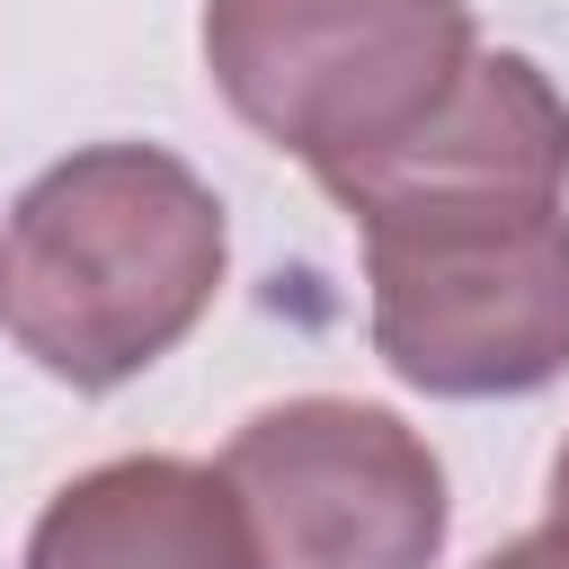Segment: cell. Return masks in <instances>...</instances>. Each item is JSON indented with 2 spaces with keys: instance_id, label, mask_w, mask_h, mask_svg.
<instances>
[{
  "instance_id": "cell-1",
  "label": "cell",
  "mask_w": 569,
  "mask_h": 569,
  "mask_svg": "<svg viewBox=\"0 0 569 569\" xmlns=\"http://www.w3.org/2000/svg\"><path fill=\"white\" fill-rule=\"evenodd\" d=\"M222 196L160 142H89L27 178L0 240V320L71 391L151 373L222 293Z\"/></svg>"
},
{
  "instance_id": "cell-2",
  "label": "cell",
  "mask_w": 569,
  "mask_h": 569,
  "mask_svg": "<svg viewBox=\"0 0 569 569\" xmlns=\"http://www.w3.org/2000/svg\"><path fill=\"white\" fill-rule=\"evenodd\" d=\"M365 231L373 356L427 400H516L569 373V213L542 187H382Z\"/></svg>"
},
{
  "instance_id": "cell-3",
  "label": "cell",
  "mask_w": 569,
  "mask_h": 569,
  "mask_svg": "<svg viewBox=\"0 0 569 569\" xmlns=\"http://www.w3.org/2000/svg\"><path fill=\"white\" fill-rule=\"evenodd\" d=\"M471 53V0H204L222 107L311 178L427 124Z\"/></svg>"
},
{
  "instance_id": "cell-4",
  "label": "cell",
  "mask_w": 569,
  "mask_h": 569,
  "mask_svg": "<svg viewBox=\"0 0 569 569\" xmlns=\"http://www.w3.org/2000/svg\"><path fill=\"white\" fill-rule=\"evenodd\" d=\"M258 569H436L445 462L373 400H276L222 445Z\"/></svg>"
},
{
  "instance_id": "cell-5",
  "label": "cell",
  "mask_w": 569,
  "mask_h": 569,
  "mask_svg": "<svg viewBox=\"0 0 569 569\" xmlns=\"http://www.w3.org/2000/svg\"><path fill=\"white\" fill-rule=\"evenodd\" d=\"M18 569H258L222 462L116 453L62 480Z\"/></svg>"
},
{
  "instance_id": "cell-6",
  "label": "cell",
  "mask_w": 569,
  "mask_h": 569,
  "mask_svg": "<svg viewBox=\"0 0 569 569\" xmlns=\"http://www.w3.org/2000/svg\"><path fill=\"white\" fill-rule=\"evenodd\" d=\"M453 178H489V187H569V98L551 89V71L533 53H471V71L453 80V98L409 124L400 142L320 169V196L347 213L382 187H453Z\"/></svg>"
},
{
  "instance_id": "cell-7",
  "label": "cell",
  "mask_w": 569,
  "mask_h": 569,
  "mask_svg": "<svg viewBox=\"0 0 569 569\" xmlns=\"http://www.w3.org/2000/svg\"><path fill=\"white\" fill-rule=\"evenodd\" d=\"M480 569H569V525L551 516V525H533V533H516V542H498Z\"/></svg>"
},
{
  "instance_id": "cell-8",
  "label": "cell",
  "mask_w": 569,
  "mask_h": 569,
  "mask_svg": "<svg viewBox=\"0 0 569 569\" xmlns=\"http://www.w3.org/2000/svg\"><path fill=\"white\" fill-rule=\"evenodd\" d=\"M551 516L569 525V436H560V453H551Z\"/></svg>"
}]
</instances>
